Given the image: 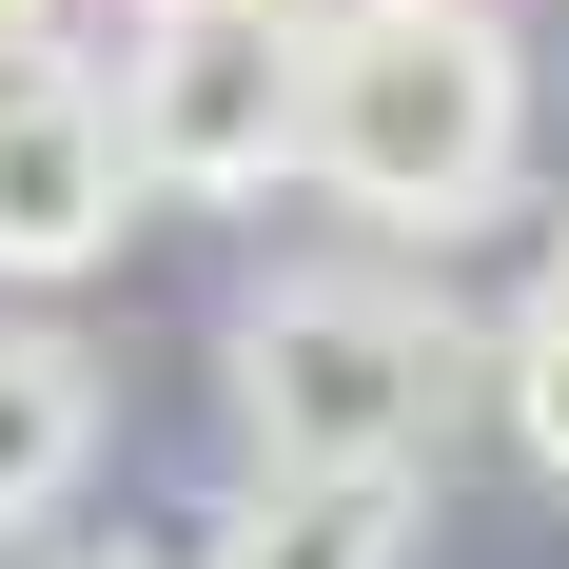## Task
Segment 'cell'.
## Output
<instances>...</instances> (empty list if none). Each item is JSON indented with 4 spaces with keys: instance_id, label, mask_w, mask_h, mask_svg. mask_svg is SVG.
<instances>
[{
    "instance_id": "obj_1",
    "label": "cell",
    "mask_w": 569,
    "mask_h": 569,
    "mask_svg": "<svg viewBox=\"0 0 569 569\" xmlns=\"http://www.w3.org/2000/svg\"><path fill=\"white\" fill-rule=\"evenodd\" d=\"M530 158V59L491 0H315L295 40V197L353 236H471L511 217Z\"/></svg>"
},
{
    "instance_id": "obj_9",
    "label": "cell",
    "mask_w": 569,
    "mask_h": 569,
    "mask_svg": "<svg viewBox=\"0 0 569 569\" xmlns=\"http://www.w3.org/2000/svg\"><path fill=\"white\" fill-rule=\"evenodd\" d=\"M118 20H315V0H118Z\"/></svg>"
},
{
    "instance_id": "obj_4",
    "label": "cell",
    "mask_w": 569,
    "mask_h": 569,
    "mask_svg": "<svg viewBox=\"0 0 569 569\" xmlns=\"http://www.w3.org/2000/svg\"><path fill=\"white\" fill-rule=\"evenodd\" d=\"M118 217H138V158H118V99L59 59V79H20L0 99V295H79L118 256Z\"/></svg>"
},
{
    "instance_id": "obj_2",
    "label": "cell",
    "mask_w": 569,
    "mask_h": 569,
    "mask_svg": "<svg viewBox=\"0 0 569 569\" xmlns=\"http://www.w3.org/2000/svg\"><path fill=\"white\" fill-rule=\"evenodd\" d=\"M217 373H236L256 471H432L452 412L491 393V335L412 276H276L217 335Z\"/></svg>"
},
{
    "instance_id": "obj_5",
    "label": "cell",
    "mask_w": 569,
    "mask_h": 569,
    "mask_svg": "<svg viewBox=\"0 0 569 569\" xmlns=\"http://www.w3.org/2000/svg\"><path fill=\"white\" fill-rule=\"evenodd\" d=\"M79 471H99V353L59 315H0V550L79 511Z\"/></svg>"
},
{
    "instance_id": "obj_6",
    "label": "cell",
    "mask_w": 569,
    "mask_h": 569,
    "mask_svg": "<svg viewBox=\"0 0 569 569\" xmlns=\"http://www.w3.org/2000/svg\"><path fill=\"white\" fill-rule=\"evenodd\" d=\"M217 569H412V471H256L217 511Z\"/></svg>"
},
{
    "instance_id": "obj_3",
    "label": "cell",
    "mask_w": 569,
    "mask_h": 569,
    "mask_svg": "<svg viewBox=\"0 0 569 569\" xmlns=\"http://www.w3.org/2000/svg\"><path fill=\"white\" fill-rule=\"evenodd\" d=\"M295 40L315 20H138V59H118L138 197H197V217L295 197Z\"/></svg>"
},
{
    "instance_id": "obj_7",
    "label": "cell",
    "mask_w": 569,
    "mask_h": 569,
    "mask_svg": "<svg viewBox=\"0 0 569 569\" xmlns=\"http://www.w3.org/2000/svg\"><path fill=\"white\" fill-rule=\"evenodd\" d=\"M491 412H511V452L569 491V276H530V315L491 335Z\"/></svg>"
},
{
    "instance_id": "obj_8",
    "label": "cell",
    "mask_w": 569,
    "mask_h": 569,
    "mask_svg": "<svg viewBox=\"0 0 569 569\" xmlns=\"http://www.w3.org/2000/svg\"><path fill=\"white\" fill-rule=\"evenodd\" d=\"M59 59H79V0H0V99H20V79H59Z\"/></svg>"
}]
</instances>
